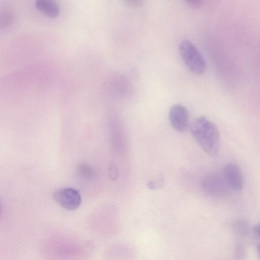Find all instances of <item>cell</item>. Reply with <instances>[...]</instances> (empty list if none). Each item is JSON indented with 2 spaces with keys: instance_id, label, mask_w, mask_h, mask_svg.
Returning <instances> with one entry per match:
<instances>
[{
  "instance_id": "3957f363",
  "label": "cell",
  "mask_w": 260,
  "mask_h": 260,
  "mask_svg": "<svg viewBox=\"0 0 260 260\" xmlns=\"http://www.w3.org/2000/svg\"><path fill=\"white\" fill-rule=\"evenodd\" d=\"M202 186L205 193L216 197L228 195L231 189L223 174L218 173L206 176L202 180Z\"/></svg>"
},
{
  "instance_id": "5bb4252c",
  "label": "cell",
  "mask_w": 260,
  "mask_h": 260,
  "mask_svg": "<svg viewBox=\"0 0 260 260\" xmlns=\"http://www.w3.org/2000/svg\"><path fill=\"white\" fill-rule=\"evenodd\" d=\"M257 250L258 255L260 256V244L258 245V246L257 247Z\"/></svg>"
},
{
  "instance_id": "9c48e42d",
  "label": "cell",
  "mask_w": 260,
  "mask_h": 260,
  "mask_svg": "<svg viewBox=\"0 0 260 260\" xmlns=\"http://www.w3.org/2000/svg\"><path fill=\"white\" fill-rule=\"evenodd\" d=\"M77 170L79 175L84 179H90L93 178L95 176L94 170L89 166L86 164L80 165Z\"/></svg>"
},
{
  "instance_id": "52a82bcc",
  "label": "cell",
  "mask_w": 260,
  "mask_h": 260,
  "mask_svg": "<svg viewBox=\"0 0 260 260\" xmlns=\"http://www.w3.org/2000/svg\"><path fill=\"white\" fill-rule=\"evenodd\" d=\"M35 5L42 13L49 17H56L59 13L58 4L52 0H36Z\"/></svg>"
},
{
  "instance_id": "8992f818",
  "label": "cell",
  "mask_w": 260,
  "mask_h": 260,
  "mask_svg": "<svg viewBox=\"0 0 260 260\" xmlns=\"http://www.w3.org/2000/svg\"><path fill=\"white\" fill-rule=\"evenodd\" d=\"M230 188L235 191H240L244 184L243 175L239 167L234 163L225 166L222 173Z\"/></svg>"
},
{
  "instance_id": "5b68a950",
  "label": "cell",
  "mask_w": 260,
  "mask_h": 260,
  "mask_svg": "<svg viewBox=\"0 0 260 260\" xmlns=\"http://www.w3.org/2000/svg\"><path fill=\"white\" fill-rule=\"evenodd\" d=\"M169 118L172 127L176 131L182 132L186 129L188 124L189 113L183 105H173L169 111Z\"/></svg>"
},
{
  "instance_id": "8fae6325",
  "label": "cell",
  "mask_w": 260,
  "mask_h": 260,
  "mask_svg": "<svg viewBox=\"0 0 260 260\" xmlns=\"http://www.w3.org/2000/svg\"><path fill=\"white\" fill-rule=\"evenodd\" d=\"M124 2L128 5L133 7H141L143 5V1L140 0H126Z\"/></svg>"
},
{
  "instance_id": "7c38bea8",
  "label": "cell",
  "mask_w": 260,
  "mask_h": 260,
  "mask_svg": "<svg viewBox=\"0 0 260 260\" xmlns=\"http://www.w3.org/2000/svg\"><path fill=\"white\" fill-rule=\"evenodd\" d=\"M202 1L200 0H188L185 3L189 6L192 7H198L202 4Z\"/></svg>"
},
{
  "instance_id": "277c9868",
  "label": "cell",
  "mask_w": 260,
  "mask_h": 260,
  "mask_svg": "<svg viewBox=\"0 0 260 260\" xmlns=\"http://www.w3.org/2000/svg\"><path fill=\"white\" fill-rule=\"evenodd\" d=\"M53 198L61 207L68 210H75L81 203V197L76 189L66 187L56 190Z\"/></svg>"
},
{
  "instance_id": "7a4b0ae2",
  "label": "cell",
  "mask_w": 260,
  "mask_h": 260,
  "mask_svg": "<svg viewBox=\"0 0 260 260\" xmlns=\"http://www.w3.org/2000/svg\"><path fill=\"white\" fill-rule=\"evenodd\" d=\"M180 55L187 68L193 73L201 75L206 69V62L196 46L190 41H182L179 45Z\"/></svg>"
},
{
  "instance_id": "4fadbf2b",
  "label": "cell",
  "mask_w": 260,
  "mask_h": 260,
  "mask_svg": "<svg viewBox=\"0 0 260 260\" xmlns=\"http://www.w3.org/2000/svg\"><path fill=\"white\" fill-rule=\"evenodd\" d=\"M255 231L260 235V224L255 227Z\"/></svg>"
},
{
  "instance_id": "30bf717a",
  "label": "cell",
  "mask_w": 260,
  "mask_h": 260,
  "mask_svg": "<svg viewBox=\"0 0 260 260\" xmlns=\"http://www.w3.org/2000/svg\"><path fill=\"white\" fill-rule=\"evenodd\" d=\"M108 174L110 179L112 180H115L118 175V170L114 165H111L108 170Z\"/></svg>"
},
{
  "instance_id": "ba28073f",
  "label": "cell",
  "mask_w": 260,
  "mask_h": 260,
  "mask_svg": "<svg viewBox=\"0 0 260 260\" xmlns=\"http://www.w3.org/2000/svg\"><path fill=\"white\" fill-rule=\"evenodd\" d=\"M14 19V13L11 9L5 8L1 12L0 18L1 27H5L10 24Z\"/></svg>"
},
{
  "instance_id": "6da1fadb",
  "label": "cell",
  "mask_w": 260,
  "mask_h": 260,
  "mask_svg": "<svg viewBox=\"0 0 260 260\" xmlns=\"http://www.w3.org/2000/svg\"><path fill=\"white\" fill-rule=\"evenodd\" d=\"M193 138L208 154H216L220 147V135L216 125L205 116L196 118L190 125Z\"/></svg>"
}]
</instances>
